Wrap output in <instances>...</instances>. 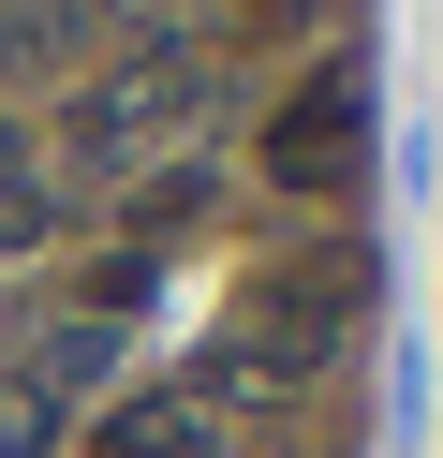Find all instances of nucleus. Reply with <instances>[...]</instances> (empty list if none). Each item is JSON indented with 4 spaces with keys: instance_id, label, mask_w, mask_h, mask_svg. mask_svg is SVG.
<instances>
[{
    "instance_id": "nucleus-1",
    "label": "nucleus",
    "mask_w": 443,
    "mask_h": 458,
    "mask_svg": "<svg viewBox=\"0 0 443 458\" xmlns=\"http://www.w3.org/2000/svg\"><path fill=\"white\" fill-rule=\"evenodd\" d=\"M266 192H295V208H354L370 192V60L354 45H325L266 104Z\"/></svg>"
},
{
    "instance_id": "nucleus-2",
    "label": "nucleus",
    "mask_w": 443,
    "mask_h": 458,
    "mask_svg": "<svg viewBox=\"0 0 443 458\" xmlns=\"http://www.w3.org/2000/svg\"><path fill=\"white\" fill-rule=\"evenodd\" d=\"M74 60H89V0H0V89L74 74Z\"/></svg>"
},
{
    "instance_id": "nucleus-3",
    "label": "nucleus",
    "mask_w": 443,
    "mask_h": 458,
    "mask_svg": "<svg viewBox=\"0 0 443 458\" xmlns=\"http://www.w3.org/2000/svg\"><path fill=\"white\" fill-rule=\"evenodd\" d=\"M207 208H222V178H207V163H163V178L133 192V237L163 251V237H207Z\"/></svg>"
},
{
    "instance_id": "nucleus-4",
    "label": "nucleus",
    "mask_w": 443,
    "mask_h": 458,
    "mask_svg": "<svg viewBox=\"0 0 443 458\" xmlns=\"http://www.w3.org/2000/svg\"><path fill=\"white\" fill-rule=\"evenodd\" d=\"M59 444V399L45 385H15V369H0V458H45Z\"/></svg>"
},
{
    "instance_id": "nucleus-5",
    "label": "nucleus",
    "mask_w": 443,
    "mask_h": 458,
    "mask_svg": "<svg viewBox=\"0 0 443 458\" xmlns=\"http://www.w3.org/2000/svg\"><path fill=\"white\" fill-rule=\"evenodd\" d=\"M45 237H59V192H45V178H0V267L45 251Z\"/></svg>"
},
{
    "instance_id": "nucleus-6",
    "label": "nucleus",
    "mask_w": 443,
    "mask_h": 458,
    "mask_svg": "<svg viewBox=\"0 0 443 458\" xmlns=\"http://www.w3.org/2000/svg\"><path fill=\"white\" fill-rule=\"evenodd\" d=\"M266 15H281V30H311V15H325V0H266Z\"/></svg>"
}]
</instances>
